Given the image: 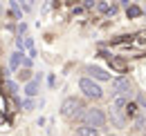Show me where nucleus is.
Here are the masks:
<instances>
[{
  "instance_id": "obj_1",
  "label": "nucleus",
  "mask_w": 146,
  "mask_h": 136,
  "mask_svg": "<svg viewBox=\"0 0 146 136\" xmlns=\"http://www.w3.org/2000/svg\"><path fill=\"white\" fill-rule=\"evenodd\" d=\"M86 107H83V103L79 101V98H74V96H70V98H65V101L61 103V114L65 116V118L70 120H76V123H83L86 120Z\"/></svg>"
},
{
  "instance_id": "obj_2",
  "label": "nucleus",
  "mask_w": 146,
  "mask_h": 136,
  "mask_svg": "<svg viewBox=\"0 0 146 136\" xmlns=\"http://www.w3.org/2000/svg\"><path fill=\"white\" fill-rule=\"evenodd\" d=\"M79 89H81V92H83L88 98H94V101L104 96V89L97 85L92 78H81V80H79Z\"/></svg>"
},
{
  "instance_id": "obj_3",
  "label": "nucleus",
  "mask_w": 146,
  "mask_h": 136,
  "mask_svg": "<svg viewBox=\"0 0 146 136\" xmlns=\"http://www.w3.org/2000/svg\"><path fill=\"white\" fill-rule=\"evenodd\" d=\"M86 125H90V127H94V129H99V127H104L106 125V114L101 112V109H88L86 112V120H83Z\"/></svg>"
},
{
  "instance_id": "obj_4",
  "label": "nucleus",
  "mask_w": 146,
  "mask_h": 136,
  "mask_svg": "<svg viewBox=\"0 0 146 136\" xmlns=\"http://www.w3.org/2000/svg\"><path fill=\"white\" fill-rule=\"evenodd\" d=\"M110 89H112V96H128L130 83H128V78H115L110 83Z\"/></svg>"
},
{
  "instance_id": "obj_5",
  "label": "nucleus",
  "mask_w": 146,
  "mask_h": 136,
  "mask_svg": "<svg viewBox=\"0 0 146 136\" xmlns=\"http://www.w3.org/2000/svg\"><path fill=\"white\" fill-rule=\"evenodd\" d=\"M110 120L117 125V127H126V109H115L110 105Z\"/></svg>"
},
{
  "instance_id": "obj_6",
  "label": "nucleus",
  "mask_w": 146,
  "mask_h": 136,
  "mask_svg": "<svg viewBox=\"0 0 146 136\" xmlns=\"http://www.w3.org/2000/svg\"><path fill=\"white\" fill-rule=\"evenodd\" d=\"M88 74L92 76V80H110V74H108V71L101 69V67H94V65L88 67Z\"/></svg>"
},
{
  "instance_id": "obj_7",
  "label": "nucleus",
  "mask_w": 146,
  "mask_h": 136,
  "mask_svg": "<svg viewBox=\"0 0 146 136\" xmlns=\"http://www.w3.org/2000/svg\"><path fill=\"white\" fill-rule=\"evenodd\" d=\"M76 136H99V129H94L90 125H81L76 127Z\"/></svg>"
},
{
  "instance_id": "obj_8",
  "label": "nucleus",
  "mask_w": 146,
  "mask_h": 136,
  "mask_svg": "<svg viewBox=\"0 0 146 136\" xmlns=\"http://www.w3.org/2000/svg\"><path fill=\"white\" fill-rule=\"evenodd\" d=\"M20 60H23V51H14V54H11V58H9V67L14 69V71H18Z\"/></svg>"
},
{
  "instance_id": "obj_9",
  "label": "nucleus",
  "mask_w": 146,
  "mask_h": 136,
  "mask_svg": "<svg viewBox=\"0 0 146 136\" xmlns=\"http://www.w3.org/2000/svg\"><path fill=\"white\" fill-rule=\"evenodd\" d=\"M25 94H27L29 98H34V96L38 94V80H36V78H34V80H29V83L25 85Z\"/></svg>"
},
{
  "instance_id": "obj_10",
  "label": "nucleus",
  "mask_w": 146,
  "mask_h": 136,
  "mask_svg": "<svg viewBox=\"0 0 146 136\" xmlns=\"http://www.w3.org/2000/svg\"><path fill=\"white\" fill-rule=\"evenodd\" d=\"M97 9H99L101 14H110V16H112V14H117V5H108V2H99V5H97Z\"/></svg>"
},
{
  "instance_id": "obj_11",
  "label": "nucleus",
  "mask_w": 146,
  "mask_h": 136,
  "mask_svg": "<svg viewBox=\"0 0 146 136\" xmlns=\"http://www.w3.org/2000/svg\"><path fill=\"white\" fill-rule=\"evenodd\" d=\"M5 89H7L9 96H16V94H18V85H16L14 80H5Z\"/></svg>"
},
{
  "instance_id": "obj_12",
  "label": "nucleus",
  "mask_w": 146,
  "mask_h": 136,
  "mask_svg": "<svg viewBox=\"0 0 146 136\" xmlns=\"http://www.w3.org/2000/svg\"><path fill=\"white\" fill-rule=\"evenodd\" d=\"M23 47H27L29 58H32V56H36V51H34V40H32V38H23Z\"/></svg>"
},
{
  "instance_id": "obj_13",
  "label": "nucleus",
  "mask_w": 146,
  "mask_h": 136,
  "mask_svg": "<svg viewBox=\"0 0 146 136\" xmlns=\"http://www.w3.org/2000/svg\"><path fill=\"white\" fill-rule=\"evenodd\" d=\"M139 14H142V9H139V7H135V5H130V7H128V16H130V18H137Z\"/></svg>"
},
{
  "instance_id": "obj_14",
  "label": "nucleus",
  "mask_w": 146,
  "mask_h": 136,
  "mask_svg": "<svg viewBox=\"0 0 146 136\" xmlns=\"http://www.w3.org/2000/svg\"><path fill=\"white\" fill-rule=\"evenodd\" d=\"M20 80H27V83H29V80H32V71H29V69H20Z\"/></svg>"
},
{
  "instance_id": "obj_15",
  "label": "nucleus",
  "mask_w": 146,
  "mask_h": 136,
  "mask_svg": "<svg viewBox=\"0 0 146 136\" xmlns=\"http://www.w3.org/2000/svg\"><path fill=\"white\" fill-rule=\"evenodd\" d=\"M23 109H25V112H29V109H34V101H32V98H27V101L23 103Z\"/></svg>"
},
{
  "instance_id": "obj_16",
  "label": "nucleus",
  "mask_w": 146,
  "mask_h": 136,
  "mask_svg": "<svg viewBox=\"0 0 146 136\" xmlns=\"http://www.w3.org/2000/svg\"><path fill=\"white\" fill-rule=\"evenodd\" d=\"M74 136H76V134H74Z\"/></svg>"
}]
</instances>
